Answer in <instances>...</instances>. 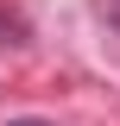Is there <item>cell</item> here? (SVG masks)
<instances>
[{
    "instance_id": "obj_1",
    "label": "cell",
    "mask_w": 120,
    "mask_h": 126,
    "mask_svg": "<svg viewBox=\"0 0 120 126\" xmlns=\"http://www.w3.org/2000/svg\"><path fill=\"white\" fill-rule=\"evenodd\" d=\"M6 126H51V120H6Z\"/></svg>"
}]
</instances>
